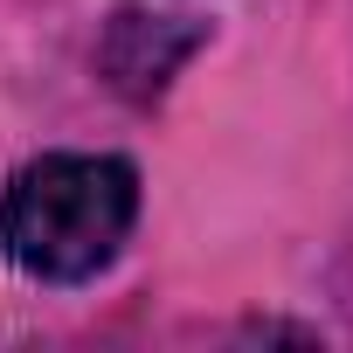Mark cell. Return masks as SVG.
Here are the masks:
<instances>
[{
  "instance_id": "1",
  "label": "cell",
  "mask_w": 353,
  "mask_h": 353,
  "mask_svg": "<svg viewBox=\"0 0 353 353\" xmlns=\"http://www.w3.org/2000/svg\"><path fill=\"white\" fill-rule=\"evenodd\" d=\"M139 215V173L104 152H49L14 173L8 208H0V243L8 256L49 284L97 277Z\"/></svg>"
},
{
  "instance_id": "2",
  "label": "cell",
  "mask_w": 353,
  "mask_h": 353,
  "mask_svg": "<svg viewBox=\"0 0 353 353\" xmlns=\"http://www.w3.org/2000/svg\"><path fill=\"white\" fill-rule=\"evenodd\" d=\"M201 49V28L173 21V14H145V8H125L104 35V77L132 97V104H152L173 77H181V63Z\"/></svg>"
}]
</instances>
